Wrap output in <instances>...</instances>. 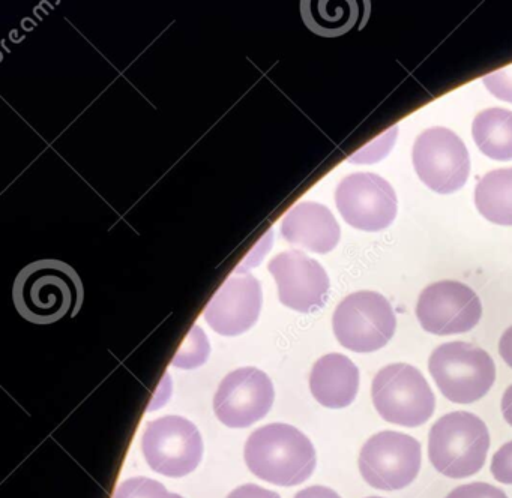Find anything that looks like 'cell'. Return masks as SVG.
<instances>
[{
    "instance_id": "cell-8",
    "label": "cell",
    "mask_w": 512,
    "mask_h": 498,
    "mask_svg": "<svg viewBox=\"0 0 512 498\" xmlns=\"http://www.w3.org/2000/svg\"><path fill=\"white\" fill-rule=\"evenodd\" d=\"M142 449L149 467L167 477L193 473L203 458L199 429L181 416H164L149 422L143 432Z\"/></svg>"
},
{
    "instance_id": "cell-9",
    "label": "cell",
    "mask_w": 512,
    "mask_h": 498,
    "mask_svg": "<svg viewBox=\"0 0 512 498\" xmlns=\"http://www.w3.org/2000/svg\"><path fill=\"white\" fill-rule=\"evenodd\" d=\"M413 165L419 179L439 194L463 188L470 173L466 144L448 128H430L416 138Z\"/></svg>"
},
{
    "instance_id": "cell-3",
    "label": "cell",
    "mask_w": 512,
    "mask_h": 498,
    "mask_svg": "<svg viewBox=\"0 0 512 498\" xmlns=\"http://www.w3.org/2000/svg\"><path fill=\"white\" fill-rule=\"evenodd\" d=\"M490 449L484 420L469 411L440 417L428 435V458L443 476L464 479L481 471Z\"/></svg>"
},
{
    "instance_id": "cell-7",
    "label": "cell",
    "mask_w": 512,
    "mask_h": 498,
    "mask_svg": "<svg viewBox=\"0 0 512 498\" xmlns=\"http://www.w3.org/2000/svg\"><path fill=\"white\" fill-rule=\"evenodd\" d=\"M421 459V444L412 435L382 431L362 446L358 464L368 485L380 491H400L415 482Z\"/></svg>"
},
{
    "instance_id": "cell-22",
    "label": "cell",
    "mask_w": 512,
    "mask_h": 498,
    "mask_svg": "<svg viewBox=\"0 0 512 498\" xmlns=\"http://www.w3.org/2000/svg\"><path fill=\"white\" fill-rule=\"evenodd\" d=\"M446 498H508V495L490 483L473 482L458 486Z\"/></svg>"
},
{
    "instance_id": "cell-28",
    "label": "cell",
    "mask_w": 512,
    "mask_h": 498,
    "mask_svg": "<svg viewBox=\"0 0 512 498\" xmlns=\"http://www.w3.org/2000/svg\"><path fill=\"white\" fill-rule=\"evenodd\" d=\"M367 498H382V497H367Z\"/></svg>"
},
{
    "instance_id": "cell-19",
    "label": "cell",
    "mask_w": 512,
    "mask_h": 498,
    "mask_svg": "<svg viewBox=\"0 0 512 498\" xmlns=\"http://www.w3.org/2000/svg\"><path fill=\"white\" fill-rule=\"evenodd\" d=\"M209 351H211V347H209L208 338L199 326H194L193 330L188 333L187 341L173 359V366L181 369L197 368L206 362Z\"/></svg>"
},
{
    "instance_id": "cell-2",
    "label": "cell",
    "mask_w": 512,
    "mask_h": 498,
    "mask_svg": "<svg viewBox=\"0 0 512 498\" xmlns=\"http://www.w3.org/2000/svg\"><path fill=\"white\" fill-rule=\"evenodd\" d=\"M245 462L254 476L278 486H296L316 468V449L295 426L271 423L256 429L245 443Z\"/></svg>"
},
{
    "instance_id": "cell-27",
    "label": "cell",
    "mask_w": 512,
    "mask_h": 498,
    "mask_svg": "<svg viewBox=\"0 0 512 498\" xmlns=\"http://www.w3.org/2000/svg\"><path fill=\"white\" fill-rule=\"evenodd\" d=\"M503 419L512 426V384L505 390L502 396Z\"/></svg>"
},
{
    "instance_id": "cell-14",
    "label": "cell",
    "mask_w": 512,
    "mask_h": 498,
    "mask_svg": "<svg viewBox=\"0 0 512 498\" xmlns=\"http://www.w3.org/2000/svg\"><path fill=\"white\" fill-rule=\"evenodd\" d=\"M263 294L259 279L235 275L227 279L205 309L209 326L223 336L247 332L259 320Z\"/></svg>"
},
{
    "instance_id": "cell-17",
    "label": "cell",
    "mask_w": 512,
    "mask_h": 498,
    "mask_svg": "<svg viewBox=\"0 0 512 498\" xmlns=\"http://www.w3.org/2000/svg\"><path fill=\"white\" fill-rule=\"evenodd\" d=\"M476 146L494 161L512 159V111L488 108L481 111L472 123Z\"/></svg>"
},
{
    "instance_id": "cell-20",
    "label": "cell",
    "mask_w": 512,
    "mask_h": 498,
    "mask_svg": "<svg viewBox=\"0 0 512 498\" xmlns=\"http://www.w3.org/2000/svg\"><path fill=\"white\" fill-rule=\"evenodd\" d=\"M113 498H184L170 494L163 483L149 477H133L116 488Z\"/></svg>"
},
{
    "instance_id": "cell-18",
    "label": "cell",
    "mask_w": 512,
    "mask_h": 498,
    "mask_svg": "<svg viewBox=\"0 0 512 498\" xmlns=\"http://www.w3.org/2000/svg\"><path fill=\"white\" fill-rule=\"evenodd\" d=\"M479 213L490 222L512 225V167L482 176L475 189Z\"/></svg>"
},
{
    "instance_id": "cell-16",
    "label": "cell",
    "mask_w": 512,
    "mask_h": 498,
    "mask_svg": "<svg viewBox=\"0 0 512 498\" xmlns=\"http://www.w3.org/2000/svg\"><path fill=\"white\" fill-rule=\"evenodd\" d=\"M310 390L323 407L334 410L349 407L358 396V366L344 354H326L314 363Z\"/></svg>"
},
{
    "instance_id": "cell-23",
    "label": "cell",
    "mask_w": 512,
    "mask_h": 498,
    "mask_svg": "<svg viewBox=\"0 0 512 498\" xmlns=\"http://www.w3.org/2000/svg\"><path fill=\"white\" fill-rule=\"evenodd\" d=\"M491 473L497 482L512 485V441L503 444L491 459Z\"/></svg>"
},
{
    "instance_id": "cell-21",
    "label": "cell",
    "mask_w": 512,
    "mask_h": 498,
    "mask_svg": "<svg viewBox=\"0 0 512 498\" xmlns=\"http://www.w3.org/2000/svg\"><path fill=\"white\" fill-rule=\"evenodd\" d=\"M482 81H484L488 92L493 93L496 98L512 104V65L485 75Z\"/></svg>"
},
{
    "instance_id": "cell-1",
    "label": "cell",
    "mask_w": 512,
    "mask_h": 498,
    "mask_svg": "<svg viewBox=\"0 0 512 498\" xmlns=\"http://www.w3.org/2000/svg\"><path fill=\"white\" fill-rule=\"evenodd\" d=\"M17 311L35 324H52L74 317L82 308L83 284L79 273L61 260L28 264L14 282Z\"/></svg>"
},
{
    "instance_id": "cell-11",
    "label": "cell",
    "mask_w": 512,
    "mask_h": 498,
    "mask_svg": "<svg viewBox=\"0 0 512 498\" xmlns=\"http://www.w3.org/2000/svg\"><path fill=\"white\" fill-rule=\"evenodd\" d=\"M335 203L344 221L358 230H385L397 216L394 188L374 173L344 177L335 191Z\"/></svg>"
},
{
    "instance_id": "cell-12",
    "label": "cell",
    "mask_w": 512,
    "mask_h": 498,
    "mask_svg": "<svg viewBox=\"0 0 512 498\" xmlns=\"http://www.w3.org/2000/svg\"><path fill=\"white\" fill-rule=\"evenodd\" d=\"M271 378L257 368H241L223 378L214 398L218 420L229 428H248L262 420L274 404Z\"/></svg>"
},
{
    "instance_id": "cell-25",
    "label": "cell",
    "mask_w": 512,
    "mask_h": 498,
    "mask_svg": "<svg viewBox=\"0 0 512 498\" xmlns=\"http://www.w3.org/2000/svg\"><path fill=\"white\" fill-rule=\"evenodd\" d=\"M295 498H341L334 489L326 488V486H310V488L302 489Z\"/></svg>"
},
{
    "instance_id": "cell-15",
    "label": "cell",
    "mask_w": 512,
    "mask_h": 498,
    "mask_svg": "<svg viewBox=\"0 0 512 498\" xmlns=\"http://www.w3.org/2000/svg\"><path fill=\"white\" fill-rule=\"evenodd\" d=\"M281 234L292 245L326 254L340 242L341 228L328 207L314 201H302L284 216Z\"/></svg>"
},
{
    "instance_id": "cell-10",
    "label": "cell",
    "mask_w": 512,
    "mask_h": 498,
    "mask_svg": "<svg viewBox=\"0 0 512 498\" xmlns=\"http://www.w3.org/2000/svg\"><path fill=\"white\" fill-rule=\"evenodd\" d=\"M416 317L427 332L457 335L469 332L479 323L482 303L478 294L463 282H434L419 296Z\"/></svg>"
},
{
    "instance_id": "cell-6",
    "label": "cell",
    "mask_w": 512,
    "mask_h": 498,
    "mask_svg": "<svg viewBox=\"0 0 512 498\" xmlns=\"http://www.w3.org/2000/svg\"><path fill=\"white\" fill-rule=\"evenodd\" d=\"M335 338L347 350L373 353L385 347L397 329L394 309L376 291H356L341 300L332 317Z\"/></svg>"
},
{
    "instance_id": "cell-13",
    "label": "cell",
    "mask_w": 512,
    "mask_h": 498,
    "mask_svg": "<svg viewBox=\"0 0 512 498\" xmlns=\"http://www.w3.org/2000/svg\"><path fill=\"white\" fill-rule=\"evenodd\" d=\"M280 302L302 314L322 309L329 296V276L322 264L298 249L281 252L268 264Z\"/></svg>"
},
{
    "instance_id": "cell-24",
    "label": "cell",
    "mask_w": 512,
    "mask_h": 498,
    "mask_svg": "<svg viewBox=\"0 0 512 498\" xmlns=\"http://www.w3.org/2000/svg\"><path fill=\"white\" fill-rule=\"evenodd\" d=\"M227 498H281L277 492L269 491V489L262 488V486L248 483V485L239 486L233 489Z\"/></svg>"
},
{
    "instance_id": "cell-5",
    "label": "cell",
    "mask_w": 512,
    "mask_h": 498,
    "mask_svg": "<svg viewBox=\"0 0 512 498\" xmlns=\"http://www.w3.org/2000/svg\"><path fill=\"white\" fill-rule=\"evenodd\" d=\"M371 398L383 420L406 428L424 425L436 408L427 378L407 363H391L380 369L371 384Z\"/></svg>"
},
{
    "instance_id": "cell-4",
    "label": "cell",
    "mask_w": 512,
    "mask_h": 498,
    "mask_svg": "<svg viewBox=\"0 0 512 498\" xmlns=\"http://www.w3.org/2000/svg\"><path fill=\"white\" fill-rule=\"evenodd\" d=\"M428 369L442 395L455 404L479 401L496 381L493 357L469 342L439 345L431 353Z\"/></svg>"
},
{
    "instance_id": "cell-26",
    "label": "cell",
    "mask_w": 512,
    "mask_h": 498,
    "mask_svg": "<svg viewBox=\"0 0 512 498\" xmlns=\"http://www.w3.org/2000/svg\"><path fill=\"white\" fill-rule=\"evenodd\" d=\"M499 354L505 360L506 365L512 368V326L508 327L500 338Z\"/></svg>"
}]
</instances>
